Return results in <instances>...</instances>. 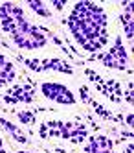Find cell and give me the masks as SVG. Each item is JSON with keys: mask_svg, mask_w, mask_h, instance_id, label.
Segmentation results:
<instances>
[{"mask_svg": "<svg viewBox=\"0 0 134 153\" xmlns=\"http://www.w3.org/2000/svg\"><path fill=\"white\" fill-rule=\"evenodd\" d=\"M66 24L74 39L86 52H97L108 42V17L105 9L96 2H75Z\"/></svg>", "mask_w": 134, "mask_h": 153, "instance_id": "cell-1", "label": "cell"}, {"mask_svg": "<svg viewBox=\"0 0 134 153\" xmlns=\"http://www.w3.org/2000/svg\"><path fill=\"white\" fill-rule=\"evenodd\" d=\"M0 26L20 50H39L46 46V35L26 19L22 7L13 2L0 4Z\"/></svg>", "mask_w": 134, "mask_h": 153, "instance_id": "cell-2", "label": "cell"}, {"mask_svg": "<svg viewBox=\"0 0 134 153\" xmlns=\"http://www.w3.org/2000/svg\"><path fill=\"white\" fill-rule=\"evenodd\" d=\"M40 137H57L74 144H81L86 140V127L79 122H46L40 127Z\"/></svg>", "mask_w": 134, "mask_h": 153, "instance_id": "cell-3", "label": "cell"}, {"mask_svg": "<svg viewBox=\"0 0 134 153\" xmlns=\"http://www.w3.org/2000/svg\"><path fill=\"white\" fill-rule=\"evenodd\" d=\"M40 92L46 100L55 102L59 105H74L75 103V94L63 83L46 81V83L40 85Z\"/></svg>", "mask_w": 134, "mask_h": 153, "instance_id": "cell-4", "label": "cell"}, {"mask_svg": "<svg viewBox=\"0 0 134 153\" xmlns=\"http://www.w3.org/2000/svg\"><path fill=\"white\" fill-rule=\"evenodd\" d=\"M127 50L123 46V41L118 35L114 39V46L110 48L105 56H101V63L107 68H116V70H125L127 68Z\"/></svg>", "mask_w": 134, "mask_h": 153, "instance_id": "cell-5", "label": "cell"}, {"mask_svg": "<svg viewBox=\"0 0 134 153\" xmlns=\"http://www.w3.org/2000/svg\"><path fill=\"white\" fill-rule=\"evenodd\" d=\"M33 98H35V89L31 85H20L7 91L2 96V100L6 103H29L33 102Z\"/></svg>", "mask_w": 134, "mask_h": 153, "instance_id": "cell-6", "label": "cell"}, {"mask_svg": "<svg viewBox=\"0 0 134 153\" xmlns=\"http://www.w3.org/2000/svg\"><path fill=\"white\" fill-rule=\"evenodd\" d=\"M28 67L33 68V70H55V72H63V74H74V68L70 67L66 61H61V59H46V61H28Z\"/></svg>", "mask_w": 134, "mask_h": 153, "instance_id": "cell-7", "label": "cell"}, {"mask_svg": "<svg viewBox=\"0 0 134 153\" xmlns=\"http://www.w3.org/2000/svg\"><path fill=\"white\" fill-rule=\"evenodd\" d=\"M85 153H112V140L103 135L88 138V146L85 148Z\"/></svg>", "mask_w": 134, "mask_h": 153, "instance_id": "cell-8", "label": "cell"}, {"mask_svg": "<svg viewBox=\"0 0 134 153\" xmlns=\"http://www.w3.org/2000/svg\"><path fill=\"white\" fill-rule=\"evenodd\" d=\"M15 65L11 63L4 53H0V87H6L7 83H11L15 79Z\"/></svg>", "mask_w": 134, "mask_h": 153, "instance_id": "cell-9", "label": "cell"}, {"mask_svg": "<svg viewBox=\"0 0 134 153\" xmlns=\"http://www.w3.org/2000/svg\"><path fill=\"white\" fill-rule=\"evenodd\" d=\"M0 124H2V127L7 131V133L13 137L17 142H20V144H28V137H26V133L24 131H22L20 127H17L15 124H11V122H7V120H0Z\"/></svg>", "mask_w": 134, "mask_h": 153, "instance_id": "cell-10", "label": "cell"}, {"mask_svg": "<svg viewBox=\"0 0 134 153\" xmlns=\"http://www.w3.org/2000/svg\"><path fill=\"white\" fill-rule=\"evenodd\" d=\"M33 11H35L37 15L44 17V19H48L52 17V9H50V2H40V0H29V2H26Z\"/></svg>", "mask_w": 134, "mask_h": 153, "instance_id": "cell-11", "label": "cell"}, {"mask_svg": "<svg viewBox=\"0 0 134 153\" xmlns=\"http://www.w3.org/2000/svg\"><path fill=\"white\" fill-rule=\"evenodd\" d=\"M121 24L125 26V35L129 41H132V2L125 4V19H121Z\"/></svg>", "mask_w": 134, "mask_h": 153, "instance_id": "cell-12", "label": "cell"}, {"mask_svg": "<svg viewBox=\"0 0 134 153\" xmlns=\"http://www.w3.org/2000/svg\"><path fill=\"white\" fill-rule=\"evenodd\" d=\"M17 116L20 120V124H26V126L35 124V114H33L31 111H20V113H17Z\"/></svg>", "mask_w": 134, "mask_h": 153, "instance_id": "cell-13", "label": "cell"}, {"mask_svg": "<svg viewBox=\"0 0 134 153\" xmlns=\"http://www.w3.org/2000/svg\"><path fill=\"white\" fill-rule=\"evenodd\" d=\"M0 153H6V149H4V140H2V137H0Z\"/></svg>", "mask_w": 134, "mask_h": 153, "instance_id": "cell-14", "label": "cell"}, {"mask_svg": "<svg viewBox=\"0 0 134 153\" xmlns=\"http://www.w3.org/2000/svg\"><path fill=\"white\" fill-rule=\"evenodd\" d=\"M123 153H132V144H129V146L125 148V151H123Z\"/></svg>", "mask_w": 134, "mask_h": 153, "instance_id": "cell-15", "label": "cell"}, {"mask_svg": "<svg viewBox=\"0 0 134 153\" xmlns=\"http://www.w3.org/2000/svg\"><path fill=\"white\" fill-rule=\"evenodd\" d=\"M127 126H132V114L127 116Z\"/></svg>", "mask_w": 134, "mask_h": 153, "instance_id": "cell-16", "label": "cell"}, {"mask_svg": "<svg viewBox=\"0 0 134 153\" xmlns=\"http://www.w3.org/2000/svg\"><path fill=\"white\" fill-rule=\"evenodd\" d=\"M18 153H29V151H18Z\"/></svg>", "mask_w": 134, "mask_h": 153, "instance_id": "cell-17", "label": "cell"}]
</instances>
